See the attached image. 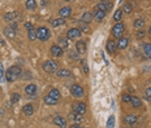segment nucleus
Instances as JSON below:
<instances>
[{"instance_id": "nucleus-1", "label": "nucleus", "mask_w": 151, "mask_h": 128, "mask_svg": "<svg viewBox=\"0 0 151 128\" xmlns=\"http://www.w3.org/2000/svg\"><path fill=\"white\" fill-rule=\"evenodd\" d=\"M21 74H22V71H21V67L12 66V67H9V69L7 70L5 78H7V80H8V82H13V80H16V79L21 75Z\"/></svg>"}, {"instance_id": "nucleus-2", "label": "nucleus", "mask_w": 151, "mask_h": 128, "mask_svg": "<svg viewBox=\"0 0 151 128\" xmlns=\"http://www.w3.org/2000/svg\"><path fill=\"white\" fill-rule=\"evenodd\" d=\"M36 38L42 42H46V40L50 38V31H48L47 27H39L36 30Z\"/></svg>"}, {"instance_id": "nucleus-3", "label": "nucleus", "mask_w": 151, "mask_h": 128, "mask_svg": "<svg viewBox=\"0 0 151 128\" xmlns=\"http://www.w3.org/2000/svg\"><path fill=\"white\" fill-rule=\"evenodd\" d=\"M43 70L46 72H50V74L51 72H55L57 70V64L55 61H52V60H48V61H46L43 64Z\"/></svg>"}, {"instance_id": "nucleus-4", "label": "nucleus", "mask_w": 151, "mask_h": 128, "mask_svg": "<svg viewBox=\"0 0 151 128\" xmlns=\"http://www.w3.org/2000/svg\"><path fill=\"white\" fill-rule=\"evenodd\" d=\"M111 32H112V35L113 36H116V38L119 36V39H120L121 35H123V32H124V25L123 23H120V22H117L113 27H112Z\"/></svg>"}, {"instance_id": "nucleus-5", "label": "nucleus", "mask_w": 151, "mask_h": 128, "mask_svg": "<svg viewBox=\"0 0 151 128\" xmlns=\"http://www.w3.org/2000/svg\"><path fill=\"white\" fill-rule=\"evenodd\" d=\"M70 92H72V95L74 96V97H82V96H84V88H82L80 84H74V86H72V88H70Z\"/></svg>"}, {"instance_id": "nucleus-6", "label": "nucleus", "mask_w": 151, "mask_h": 128, "mask_svg": "<svg viewBox=\"0 0 151 128\" xmlns=\"http://www.w3.org/2000/svg\"><path fill=\"white\" fill-rule=\"evenodd\" d=\"M73 110H74L76 114L84 115L86 113V103L84 102H77L76 105H73Z\"/></svg>"}, {"instance_id": "nucleus-7", "label": "nucleus", "mask_w": 151, "mask_h": 128, "mask_svg": "<svg viewBox=\"0 0 151 128\" xmlns=\"http://www.w3.org/2000/svg\"><path fill=\"white\" fill-rule=\"evenodd\" d=\"M81 36V30L80 29H70L67 34V38L68 39H76V38H80Z\"/></svg>"}, {"instance_id": "nucleus-8", "label": "nucleus", "mask_w": 151, "mask_h": 128, "mask_svg": "<svg viewBox=\"0 0 151 128\" xmlns=\"http://www.w3.org/2000/svg\"><path fill=\"white\" fill-rule=\"evenodd\" d=\"M96 8H98L99 11L108 12L109 9L112 8V3H111V1H100V3H98V5H96Z\"/></svg>"}, {"instance_id": "nucleus-9", "label": "nucleus", "mask_w": 151, "mask_h": 128, "mask_svg": "<svg viewBox=\"0 0 151 128\" xmlns=\"http://www.w3.org/2000/svg\"><path fill=\"white\" fill-rule=\"evenodd\" d=\"M70 13H72V9H70V7H63L59 11V16L60 18H67V17L70 16Z\"/></svg>"}, {"instance_id": "nucleus-10", "label": "nucleus", "mask_w": 151, "mask_h": 128, "mask_svg": "<svg viewBox=\"0 0 151 128\" xmlns=\"http://www.w3.org/2000/svg\"><path fill=\"white\" fill-rule=\"evenodd\" d=\"M51 54H52L53 57H60V56H63V49L59 45L53 44L52 47H51Z\"/></svg>"}, {"instance_id": "nucleus-11", "label": "nucleus", "mask_w": 151, "mask_h": 128, "mask_svg": "<svg viewBox=\"0 0 151 128\" xmlns=\"http://www.w3.org/2000/svg\"><path fill=\"white\" fill-rule=\"evenodd\" d=\"M106 17V12L103 11H99V9H95V12H94V14H92V18L95 21H102Z\"/></svg>"}, {"instance_id": "nucleus-12", "label": "nucleus", "mask_w": 151, "mask_h": 128, "mask_svg": "<svg viewBox=\"0 0 151 128\" xmlns=\"http://www.w3.org/2000/svg\"><path fill=\"white\" fill-rule=\"evenodd\" d=\"M116 49H117V44H116V42H113V40H108V42H107V50H108L109 53H115Z\"/></svg>"}, {"instance_id": "nucleus-13", "label": "nucleus", "mask_w": 151, "mask_h": 128, "mask_svg": "<svg viewBox=\"0 0 151 128\" xmlns=\"http://www.w3.org/2000/svg\"><path fill=\"white\" fill-rule=\"evenodd\" d=\"M25 92H26V95H29V96H35L36 86H35V84H29V86L25 88Z\"/></svg>"}, {"instance_id": "nucleus-14", "label": "nucleus", "mask_w": 151, "mask_h": 128, "mask_svg": "<svg viewBox=\"0 0 151 128\" xmlns=\"http://www.w3.org/2000/svg\"><path fill=\"white\" fill-rule=\"evenodd\" d=\"M53 122H55V124H57L60 128H65L67 127V120L64 119V118L61 117H55L53 118Z\"/></svg>"}, {"instance_id": "nucleus-15", "label": "nucleus", "mask_w": 151, "mask_h": 128, "mask_svg": "<svg viewBox=\"0 0 151 128\" xmlns=\"http://www.w3.org/2000/svg\"><path fill=\"white\" fill-rule=\"evenodd\" d=\"M76 49H77V52L78 53L84 54V53L86 52V43L85 42H78L77 44H76Z\"/></svg>"}, {"instance_id": "nucleus-16", "label": "nucleus", "mask_w": 151, "mask_h": 128, "mask_svg": "<svg viewBox=\"0 0 151 128\" xmlns=\"http://www.w3.org/2000/svg\"><path fill=\"white\" fill-rule=\"evenodd\" d=\"M24 114L25 115H28V117H30V115H33V113H34V106L31 105V103H28V105H25L24 106Z\"/></svg>"}, {"instance_id": "nucleus-17", "label": "nucleus", "mask_w": 151, "mask_h": 128, "mask_svg": "<svg viewBox=\"0 0 151 128\" xmlns=\"http://www.w3.org/2000/svg\"><path fill=\"white\" fill-rule=\"evenodd\" d=\"M57 76H60V78H70V76H72V72L68 69H63V70H59V71H57Z\"/></svg>"}, {"instance_id": "nucleus-18", "label": "nucleus", "mask_w": 151, "mask_h": 128, "mask_svg": "<svg viewBox=\"0 0 151 128\" xmlns=\"http://www.w3.org/2000/svg\"><path fill=\"white\" fill-rule=\"evenodd\" d=\"M128 44H129V40L126 39V38H123V36H121L117 42V47L120 48V49H125V48L128 47Z\"/></svg>"}, {"instance_id": "nucleus-19", "label": "nucleus", "mask_w": 151, "mask_h": 128, "mask_svg": "<svg viewBox=\"0 0 151 128\" xmlns=\"http://www.w3.org/2000/svg\"><path fill=\"white\" fill-rule=\"evenodd\" d=\"M69 119L72 120L73 123H76V124H78V123L82 120V115L76 114V113H72V114H69Z\"/></svg>"}, {"instance_id": "nucleus-20", "label": "nucleus", "mask_w": 151, "mask_h": 128, "mask_svg": "<svg viewBox=\"0 0 151 128\" xmlns=\"http://www.w3.org/2000/svg\"><path fill=\"white\" fill-rule=\"evenodd\" d=\"M4 35L8 36V38H14V36H16V31H14L13 29H11V26H7V27L4 29Z\"/></svg>"}, {"instance_id": "nucleus-21", "label": "nucleus", "mask_w": 151, "mask_h": 128, "mask_svg": "<svg viewBox=\"0 0 151 128\" xmlns=\"http://www.w3.org/2000/svg\"><path fill=\"white\" fill-rule=\"evenodd\" d=\"M51 25H52L53 27H59V26L65 25V20L64 18H56V20L51 21Z\"/></svg>"}, {"instance_id": "nucleus-22", "label": "nucleus", "mask_w": 151, "mask_h": 128, "mask_svg": "<svg viewBox=\"0 0 151 128\" xmlns=\"http://www.w3.org/2000/svg\"><path fill=\"white\" fill-rule=\"evenodd\" d=\"M130 102H131V105H133V107H135V109L141 107V105H142V101H141V98L135 97V96H133V97H131Z\"/></svg>"}, {"instance_id": "nucleus-23", "label": "nucleus", "mask_w": 151, "mask_h": 128, "mask_svg": "<svg viewBox=\"0 0 151 128\" xmlns=\"http://www.w3.org/2000/svg\"><path fill=\"white\" fill-rule=\"evenodd\" d=\"M16 18H17V13H16V12H9V13H7L5 16H4V20L8 21V22H9V21H14Z\"/></svg>"}, {"instance_id": "nucleus-24", "label": "nucleus", "mask_w": 151, "mask_h": 128, "mask_svg": "<svg viewBox=\"0 0 151 128\" xmlns=\"http://www.w3.org/2000/svg\"><path fill=\"white\" fill-rule=\"evenodd\" d=\"M48 96H51V97H52V98H55V100L57 101V100H59V98H60V92H59V89L52 88V89H51V91H50V95H48Z\"/></svg>"}, {"instance_id": "nucleus-25", "label": "nucleus", "mask_w": 151, "mask_h": 128, "mask_svg": "<svg viewBox=\"0 0 151 128\" xmlns=\"http://www.w3.org/2000/svg\"><path fill=\"white\" fill-rule=\"evenodd\" d=\"M91 20H92V14L89 13V12L84 13V14H82V17H81V21H82V22H86V23H89Z\"/></svg>"}, {"instance_id": "nucleus-26", "label": "nucleus", "mask_w": 151, "mask_h": 128, "mask_svg": "<svg viewBox=\"0 0 151 128\" xmlns=\"http://www.w3.org/2000/svg\"><path fill=\"white\" fill-rule=\"evenodd\" d=\"M124 120H125V123H128V124H134V123L137 122V117H135V115H126Z\"/></svg>"}, {"instance_id": "nucleus-27", "label": "nucleus", "mask_w": 151, "mask_h": 128, "mask_svg": "<svg viewBox=\"0 0 151 128\" xmlns=\"http://www.w3.org/2000/svg\"><path fill=\"white\" fill-rule=\"evenodd\" d=\"M121 18H123V11H121V9H117V11L115 12V14H113V20H115L116 22H119V21H121Z\"/></svg>"}, {"instance_id": "nucleus-28", "label": "nucleus", "mask_w": 151, "mask_h": 128, "mask_svg": "<svg viewBox=\"0 0 151 128\" xmlns=\"http://www.w3.org/2000/svg\"><path fill=\"white\" fill-rule=\"evenodd\" d=\"M143 52H145V54L148 57V58H151V44L143 45Z\"/></svg>"}, {"instance_id": "nucleus-29", "label": "nucleus", "mask_w": 151, "mask_h": 128, "mask_svg": "<svg viewBox=\"0 0 151 128\" xmlns=\"http://www.w3.org/2000/svg\"><path fill=\"white\" fill-rule=\"evenodd\" d=\"M35 7H36V3L34 1V0H28V1H26V8H28L29 11L35 9Z\"/></svg>"}, {"instance_id": "nucleus-30", "label": "nucleus", "mask_w": 151, "mask_h": 128, "mask_svg": "<svg viewBox=\"0 0 151 128\" xmlns=\"http://www.w3.org/2000/svg\"><path fill=\"white\" fill-rule=\"evenodd\" d=\"M113 127H115V117L111 115L108 118V120H107V128H113Z\"/></svg>"}, {"instance_id": "nucleus-31", "label": "nucleus", "mask_w": 151, "mask_h": 128, "mask_svg": "<svg viewBox=\"0 0 151 128\" xmlns=\"http://www.w3.org/2000/svg\"><path fill=\"white\" fill-rule=\"evenodd\" d=\"M143 25H145V22H143L142 18H138V20L134 21V27L135 29H140V30H141V29L143 27Z\"/></svg>"}, {"instance_id": "nucleus-32", "label": "nucleus", "mask_w": 151, "mask_h": 128, "mask_svg": "<svg viewBox=\"0 0 151 128\" xmlns=\"http://www.w3.org/2000/svg\"><path fill=\"white\" fill-rule=\"evenodd\" d=\"M44 102L47 103V105H55L57 101H56L55 98H52L51 96H46V97H44Z\"/></svg>"}, {"instance_id": "nucleus-33", "label": "nucleus", "mask_w": 151, "mask_h": 128, "mask_svg": "<svg viewBox=\"0 0 151 128\" xmlns=\"http://www.w3.org/2000/svg\"><path fill=\"white\" fill-rule=\"evenodd\" d=\"M59 47L61 48H67L68 47V39H65V38H60V40H59Z\"/></svg>"}, {"instance_id": "nucleus-34", "label": "nucleus", "mask_w": 151, "mask_h": 128, "mask_svg": "<svg viewBox=\"0 0 151 128\" xmlns=\"http://www.w3.org/2000/svg\"><path fill=\"white\" fill-rule=\"evenodd\" d=\"M123 9H124L125 13H130L131 9H133V5H131L130 3H125V4H124V7H123Z\"/></svg>"}, {"instance_id": "nucleus-35", "label": "nucleus", "mask_w": 151, "mask_h": 128, "mask_svg": "<svg viewBox=\"0 0 151 128\" xmlns=\"http://www.w3.org/2000/svg\"><path fill=\"white\" fill-rule=\"evenodd\" d=\"M29 39L30 40H35L36 39V31H34L33 29L29 30Z\"/></svg>"}, {"instance_id": "nucleus-36", "label": "nucleus", "mask_w": 151, "mask_h": 128, "mask_svg": "<svg viewBox=\"0 0 151 128\" xmlns=\"http://www.w3.org/2000/svg\"><path fill=\"white\" fill-rule=\"evenodd\" d=\"M18 100H20V95L18 93H13L12 95V102H17Z\"/></svg>"}, {"instance_id": "nucleus-37", "label": "nucleus", "mask_w": 151, "mask_h": 128, "mask_svg": "<svg viewBox=\"0 0 151 128\" xmlns=\"http://www.w3.org/2000/svg\"><path fill=\"white\" fill-rule=\"evenodd\" d=\"M130 100H131L130 96L126 95V93H124V95H123V101H124V102H130Z\"/></svg>"}, {"instance_id": "nucleus-38", "label": "nucleus", "mask_w": 151, "mask_h": 128, "mask_svg": "<svg viewBox=\"0 0 151 128\" xmlns=\"http://www.w3.org/2000/svg\"><path fill=\"white\" fill-rule=\"evenodd\" d=\"M69 56L72 57L73 60H78V54H77V53H74V52H72V50L69 52Z\"/></svg>"}, {"instance_id": "nucleus-39", "label": "nucleus", "mask_w": 151, "mask_h": 128, "mask_svg": "<svg viewBox=\"0 0 151 128\" xmlns=\"http://www.w3.org/2000/svg\"><path fill=\"white\" fill-rule=\"evenodd\" d=\"M22 76H24L22 79H31V74H30V72H24Z\"/></svg>"}, {"instance_id": "nucleus-40", "label": "nucleus", "mask_w": 151, "mask_h": 128, "mask_svg": "<svg viewBox=\"0 0 151 128\" xmlns=\"http://www.w3.org/2000/svg\"><path fill=\"white\" fill-rule=\"evenodd\" d=\"M146 96H147L148 98H151V87H150V88L146 89Z\"/></svg>"}, {"instance_id": "nucleus-41", "label": "nucleus", "mask_w": 151, "mask_h": 128, "mask_svg": "<svg viewBox=\"0 0 151 128\" xmlns=\"http://www.w3.org/2000/svg\"><path fill=\"white\" fill-rule=\"evenodd\" d=\"M25 26H26V29H28V30H31V29H33V25H31L30 22H26Z\"/></svg>"}, {"instance_id": "nucleus-42", "label": "nucleus", "mask_w": 151, "mask_h": 128, "mask_svg": "<svg viewBox=\"0 0 151 128\" xmlns=\"http://www.w3.org/2000/svg\"><path fill=\"white\" fill-rule=\"evenodd\" d=\"M81 29L84 31H89V27H87V25H85V23H82V25H81Z\"/></svg>"}, {"instance_id": "nucleus-43", "label": "nucleus", "mask_w": 151, "mask_h": 128, "mask_svg": "<svg viewBox=\"0 0 151 128\" xmlns=\"http://www.w3.org/2000/svg\"><path fill=\"white\" fill-rule=\"evenodd\" d=\"M9 26H11V29H13V30H14V31H16V30H17V23H16V22H13V23H11V25H9Z\"/></svg>"}, {"instance_id": "nucleus-44", "label": "nucleus", "mask_w": 151, "mask_h": 128, "mask_svg": "<svg viewBox=\"0 0 151 128\" xmlns=\"http://www.w3.org/2000/svg\"><path fill=\"white\" fill-rule=\"evenodd\" d=\"M82 64H84V71H85V72H89V67H87V65L85 64V61L82 62Z\"/></svg>"}, {"instance_id": "nucleus-45", "label": "nucleus", "mask_w": 151, "mask_h": 128, "mask_svg": "<svg viewBox=\"0 0 151 128\" xmlns=\"http://www.w3.org/2000/svg\"><path fill=\"white\" fill-rule=\"evenodd\" d=\"M143 35H145V32H143V31H140V32H137V38H143Z\"/></svg>"}, {"instance_id": "nucleus-46", "label": "nucleus", "mask_w": 151, "mask_h": 128, "mask_svg": "<svg viewBox=\"0 0 151 128\" xmlns=\"http://www.w3.org/2000/svg\"><path fill=\"white\" fill-rule=\"evenodd\" d=\"M70 128H82V127L78 124H73V125H70Z\"/></svg>"}, {"instance_id": "nucleus-47", "label": "nucleus", "mask_w": 151, "mask_h": 128, "mask_svg": "<svg viewBox=\"0 0 151 128\" xmlns=\"http://www.w3.org/2000/svg\"><path fill=\"white\" fill-rule=\"evenodd\" d=\"M148 34H151V26H150V29H148Z\"/></svg>"}]
</instances>
